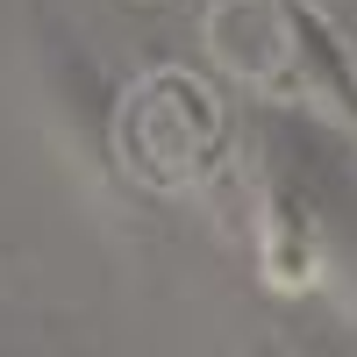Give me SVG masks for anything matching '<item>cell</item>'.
<instances>
[{
	"label": "cell",
	"mask_w": 357,
	"mask_h": 357,
	"mask_svg": "<svg viewBox=\"0 0 357 357\" xmlns=\"http://www.w3.org/2000/svg\"><path fill=\"white\" fill-rule=\"evenodd\" d=\"M207 36H215L222 65L243 72L250 86H279L293 65V29H286V15H272V0H215Z\"/></svg>",
	"instance_id": "6da1fadb"
}]
</instances>
